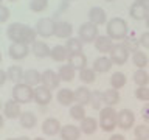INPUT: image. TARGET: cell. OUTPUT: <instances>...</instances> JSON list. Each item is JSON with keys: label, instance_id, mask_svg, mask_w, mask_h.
Here are the masks:
<instances>
[{"label": "cell", "instance_id": "cell-1", "mask_svg": "<svg viewBox=\"0 0 149 140\" xmlns=\"http://www.w3.org/2000/svg\"><path fill=\"white\" fill-rule=\"evenodd\" d=\"M107 36L110 39H124L126 34L129 33L127 28V22L121 17H112L109 22H107Z\"/></svg>", "mask_w": 149, "mask_h": 140}, {"label": "cell", "instance_id": "cell-2", "mask_svg": "<svg viewBox=\"0 0 149 140\" xmlns=\"http://www.w3.org/2000/svg\"><path fill=\"white\" fill-rule=\"evenodd\" d=\"M100 115H101L100 128L104 132H112L116 128V111L112 106H106V107H101Z\"/></svg>", "mask_w": 149, "mask_h": 140}, {"label": "cell", "instance_id": "cell-3", "mask_svg": "<svg viewBox=\"0 0 149 140\" xmlns=\"http://www.w3.org/2000/svg\"><path fill=\"white\" fill-rule=\"evenodd\" d=\"M13 98L17 103H30L33 98H34V87L28 86L25 83H19L13 87Z\"/></svg>", "mask_w": 149, "mask_h": 140}, {"label": "cell", "instance_id": "cell-4", "mask_svg": "<svg viewBox=\"0 0 149 140\" xmlns=\"http://www.w3.org/2000/svg\"><path fill=\"white\" fill-rule=\"evenodd\" d=\"M54 28H56V22L53 17H40L36 22L34 30L42 37H51L54 36Z\"/></svg>", "mask_w": 149, "mask_h": 140}, {"label": "cell", "instance_id": "cell-5", "mask_svg": "<svg viewBox=\"0 0 149 140\" xmlns=\"http://www.w3.org/2000/svg\"><path fill=\"white\" fill-rule=\"evenodd\" d=\"M78 37L82 41V44L95 42V39L98 37V27L92 22H84L78 30Z\"/></svg>", "mask_w": 149, "mask_h": 140}, {"label": "cell", "instance_id": "cell-6", "mask_svg": "<svg viewBox=\"0 0 149 140\" xmlns=\"http://www.w3.org/2000/svg\"><path fill=\"white\" fill-rule=\"evenodd\" d=\"M135 123V115L130 109H121L120 112H116V126L120 129L127 131L134 126Z\"/></svg>", "mask_w": 149, "mask_h": 140}, {"label": "cell", "instance_id": "cell-7", "mask_svg": "<svg viewBox=\"0 0 149 140\" xmlns=\"http://www.w3.org/2000/svg\"><path fill=\"white\" fill-rule=\"evenodd\" d=\"M129 53L130 51L124 47V44H113V47H112V50H110V56L109 58L112 59V62L113 64H124L126 61L129 59Z\"/></svg>", "mask_w": 149, "mask_h": 140}, {"label": "cell", "instance_id": "cell-8", "mask_svg": "<svg viewBox=\"0 0 149 140\" xmlns=\"http://www.w3.org/2000/svg\"><path fill=\"white\" fill-rule=\"evenodd\" d=\"M28 53H30V48L23 42H11V45L8 47V55L14 61H20L23 58H26Z\"/></svg>", "mask_w": 149, "mask_h": 140}, {"label": "cell", "instance_id": "cell-9", "mask_svg": "<svg viewBox=\"0 0 149 140\" xmlns=\"http://www.w3.org/2000/svg\"><path fill=\"white\" fill-rule=\"evenodd\" d=\"M59 83H61V78L56 72H53V70H50V69H47V70L42 72V86L47 87L48 90L58 89Z\"/></svg>", "mask_w": 149, "mask_h": 140}, {"label": "cell", "instance_id": "cell-10", "mask_svg": "<svg viewBox=\"0 0 149 140\" xmlns=\"http://www.w3.org/2000/svg\"><path fill=\"white\" fill-rule=\"evenodd\" d=\"M23 28H25V23L20 22H13L9 23L6 28V36L11 42H22V33Z\"/></svg>", "mask_w": 149, "mask_h": 140}, {"label": "cell", "instance_id": "cell-11", "mask_svg": "<svg viewBox=\"0 0 149 140\" xmlns=\"http://www.w3.org/2000/svg\"><path fill=\"white\" fill-rule=\"evenodd\" d=\"M3 114L5 117H8V118H19V117L22 115V107H20V103H17L16 100H8L6 103H5L3 106Z\"/></svg>", "mask_w": 149, "mask_h": 140}, {"label": "cell", "instance_id": "cell-12", "mask_svg": "<svg viewBox=\"0 0 149 140\" xmlns=\"http://www.w3.org/2000/svg\"><path fill=\"white\" fill-rule=\"evenodd\" d=\"M73 34V25L70 22L65 20H59L56 22V28H54V36L59 39H70Z\"/></svg>", "mask_w": 149, "mask_h": 140}, {"label": "cell", "instance_id": "cell-13", "mask_svg": "<svg viewBox=\"0 0 149 140\" xmlns=\"http://www.w3.org/2000/svg\"><path fill=\"white\" fill-rule=\"evenodd\" d=\"M61 123L58 118H53V117H50V118H47L44 123H42V132L45 135H48V137H53V135L59 134L61 132Z\"/></svg>", "mask_w": 149, "mask_h": 140}, {"label": "cell", "instance_id": "cell-14", "mask_svg": "<svg viewBox=\"0 0 149 140\" xmlns=\"http://www.w3.org/2000/svg\"><path fill=\"white\" fill-rule=\"evenodd\" d=\"M61 140H79L81 137V129L79 126H74V125H65L61 128Z\"/></svg>", "mask_w": 149, "mask_h": 140}, {"label": "cell", "instance_id": "cell-15", "mask_svg": "<svg viewBox=\"0 0 149 140\" xmlns=\"http://www.w3.org/2000/svg\"><path fill=\"white\" fill-rule=\"evenodd\" d=\"M23 83L28 84V86H31V87H37V86H40L42 84V73L40 72H37V70L34 69H28L23 72Z\"/></svg>", "mask_w": 149, "mask_h": 140}, {"label": "cell", "instance_id": "cell-16", "mask_svg": "<svg viewBox=\"0 0 149 140\" xmlns=\"http://www.w3.org/2000/svg\"><path fill=\"white\" fill-rule=\"evenodd\" d=\"M33 100L40 106H47L51 101V90H48L44 86H37L34 87V98Z\"/></svg>", "mask_w": 149, "mask_h": 140}, {"label": "cell", "instance_id": "cell-17", "mask_svg": "<svg viewBox=\"0 0 149 140\" xmlns=\"http://www.w3.org/2000/svg\"><path fill=\"white\" fill-rule=\"evenodd\" d=\"M107 20V14L102 8L100 6H93L88 9V22L95 23V25H102V23H106Z\"/></svg>", "mask_w": 149, "mask_h": 140}, {"label": "cell", "instance_id": "cell-18", "mask_svg": "<svg viewBox=\"0 0 149 140\" xmlns=\"http://www.w3.org/2000/svg\"><path fill=\"white\" fill-rule=\"evenodd\" d=\"M93 44L100 53H110L112 47H113V39H110L109 36H98Z\"/></svg>", "mask_w": 149, "mask_h": 140}, {"label": "cell", "instance_id": "cell-19", "mask_svg": "<svg viewBox=\"0 0 149 140\" xmlns=\"http://www.w3.org/2000/svg\"><path fill=\"white\" fill-rule=\"evenodd\" d=\"M112 59L109 58V56H100V58L95 59V62H93V70H95L96 73H106L109 72V70L112 69Z\"/></svg>", "mask_w": 149, "mask_h": 140}, {"label": "cell", "instance_id": "cell-20", "mask_svg": "<svg viewBox=\"0 0 149 140\" xmlns=\"http://www.w3.org/2000/svg\"><path fill=\"white\" fill-rule=\"evenodd\" d=\"M130 17L135 19V20H146V17L149 16V11L146 9V5L144 3H134L129 9Z\"/></svg>", "mask_w": 149, "mask_h": 140}, {"label": "cell", "instance_id": "cell-21", "mask_svg": "<svg viewBox=\"0 0 149 140\" xmlns=\"http://www.w3.org/2000/svg\"><path fill=\"white\" fill-rule=\"evenodd\" d=\"M68 64L72 65L74 70H82L87 67V56L82 53H74V55H70L68 56Z\"/></svg>", "mask_w": 149, "mask_h": 140}, {"label": "cell", "instance_id": "cell-22", "mask_svg": "<svg viewBox=\"0 0 149 140\" xmlns=\"http://www.w3.org/2000/svg\"><path fill=\"white\" fill-rule=\"evenodd\" d=\"M68 56H70V53L65 48V45H54L50 51V58L56 61V62H64V61L68 59Z\"/></svg>", "mask_w": 149, "mask_h": 140}, {"label": "cell", "instance_id": "cell-23", "mask_svg": "<svg viewBox=\"0 0 149 140\" xmlns=\"http://www.w3.org/2000/svg\"><path fill=\"white\" fill-rule=\"evenodd\" d=\"M31 51L34 53L36 58L44 59V58H47V56H50V51H51V48H50V47L45 44V42H42V41H36L34 44L31 45Z\"/></svg>", "mask_w": 149, "mask_h": 140}, {"label": "cell", "instance_id": "cell-24", "mask_svg": "<svg viewBox=\"0 0 149 140\" xmlns=\"http://www.w3.org/2000/svg\"><path fill=\"white\" fill-rule=\"evenodd\" d=\"M118 101H120V93L116 89L110 87V89H107V90L102 92V103H104L106 106L113 107L115 104H118Z\"/></svg>", "mask_w": 149, "mask_h": 140}, {"label": "cell", "instance_id": "cell-25", "mask_svg": "<svg viewBox=\"0 0 149 140\" xmlns=\"http://www.w3.org/2000/svg\"><path fill=\"white\" fill-rule=\"evenodd\" d=\"M56 98H58V103L61 106H70L74 101V92L72 89H61V90H58Z\"/></svg>", "mask_w": 149, "mask_h": 140}, {"label": "cell", "instance_id": "cell-26", "mask_svg": "<svg viewBox=\"0 0 149 140\" xmlns=\"http://www.w3.org/2000/svg\"><path fill=\"white\" fill-rule=\"evenodd\" d=\"M19 121H20V126L25 129H31L34 128L36 123H37V118L36 115L33 114L31 111H26V112H22V115L19 117Z\"/></svg>", "mask_w": 149, "mask_h": 140}, {"label": "cell", "instance_id": "cell-27", "mask_svg": "<svg viewBox=\"0 0 149 140\" xmlns=\"http://www.w3.org/2000/svg\"><path fill=\"white\" fill-rule=\"evenodd\" d=\"M79 129H81V132L90 135V134H93L98 129V121L93 118V117H86L84 120H81V126H79Z\"/></svg>", "mask_w": 149, "mask_h": 140}, {"label": "cell", "instance_id": "cell-28", "mask_svg": "<svg viewBox=\"0 0 149 140\" xmlns=\"http://www.w3.org/2000/svg\"><path fill=\"white\" fill-rule=\"evenodd\" d=\"M90 93L92 90H88L87 87H78L76 90H74V101L78 103V104H82V106H86L87 103H90Z\"/></svg>", "mask_w": 149, "mask_h": 140}, {"label": "cell", "instance_id": "cell-29", "mask_svg": "<svg viewBox=\"0 0 149 140\" xmlns=\"http://www.w3.org/2000/svg\"><path fill=\"white\" fill-rule=\"evenodd\" d=\"M58 75L61 78V81H72L76 75V70H74L70 64H64V65H59V70H58Z\"/></svg>", "mask_w": 149, "mask_h": 140}, {"label": "cell", "instance_id": "cell-30", "mask_svg": "<svg viewBox=\"0 0 149 140\" xmlns=\"http://www.w3.org/2000/svg\"><path fill=\"white\" fill-rule=\"evenodd\" d=\"M124 42V47L127 48L130 53H135V51H138V47H140V41L135 37V33L134 31H129L127 34H126V37L123 39Z\"/></svg>", "mask_w": 149, "mask_h": 140}, {"label": "cell", "instance_id": "cell-31", "mask_svg": "<svg viewBox=\"0 0 149 140\" xmlns=\"http://www.w3.org/2000/svg\"><path fill=\"white\" fill-rule=\"evenodd\" d=\"M6 76H8L9 81L19 84L23 78V70H22V67H19V65H9L8 70H6Z\"/></svg>", "mask_w": 149, "mask_h": 140}, {"label": "cell", "instance_id": "cell-32", "mask_svg": "<svg viewBox=\"0 0 149 140\" xmlns=\"http://www.w3.org/2000/svg\"><path fill=\"white\" fill-rule=\"evenodd\" d=\"M65 48L68 50V53H70V55L81 53V51H82V41L79 39V37H70V39H67Z\"/></svg>", "mask_w": 149, "mask_h": 140}, {"label": "cell", "instance_id": "cell-33", "mask_svg": "<svg viewBox=\"0 0 149 140\" xmlns=\"http://www.w3.org/2000/svg\"><path fill=\"white\" fill-rule=\"evenodd\" d=\"M36 37H37V33L33 27L30 25H25V28H23V33H22V42L26 45H33L36 42Z\"/></svg>", "mask_w": 149, "mask_h": 140}, {"label": "cell", "instance_id": "cell-34", "mask_svg": "<svg viewBox=\"0 0 149 140\" xmlns=\"http://www.w3.org/2000/svg\"><path fill=\"white\" fill-rule=\"evenodd\" d=\"M134 83L137 84L138 87L148 86V83H149V73L144 69H138L137 72L134 73Z\"/></svg>", "mask_w": 149, "mask_h": 140}, {"label": "cell", "instance_id": "cell-35", "mask_svg": "<svg viewBox=\"0 0 149 140\" xmlns=\"http://www.w3.org/2000/svg\"><path fill=\"white\" fill-rule=\"evenodd\" d=\"M96 78V72L90 67H86L82 70H79V79L84 83V84H92L93 81H95Z\"/></svg>", "mask_w": 149, "mask_h": 140}, {"label": "cell", "instance_id": "cell-36", "mask_svg": "<svg viewBox=\"0 0 149 140\" xmlns=\"http://www.w3.org/2000/svg\"><path fill=\"white\" fill-rule=\"evenodd\" d=\"M132 62H134V65H137V69H144L148 65V56H146V53L141 51V50L132 53Z\"/></svg>", "mask_w": 149, "mask_h": 140}, {"label": "cell", "instance_id": "cell-37", "mask_svg": "<svg viewBox=\"0 0 149 140\" xmlns=\"http://www.w3.org/2000/svg\"><path fill=\"white\" fill-rule=\"evenodd\" d=\"M126 84V75L121 72H113L110 76V86L113 89H121Z\"/></svg>", "mask_w": 149, "mask_h": 140}, {"label": "cell", "instance_id": "cell-38", "mask_svg": "<svg viewBox=\"0 0 149 140\" xmlns=\"http://www.w3.org/2000/svg\"><path fill=\"white\" fill-rule=\"evenodd\" d=\"M102 104H104V103H102V93L100 90H92V93H90V106L95 111H101Z\"/></svg>", "mask_w": 149, "mask_h": 140}, {"label": "cell", "instance_id": "cell-39", "mask_svg": "<svg viewBox=\"0 0 149 140\" xmlns=\"http://www.w3.org/2000/svg\"><path fill=\"white\" fill-rule=\"evenodd\" d=\"M70 117H72L73 120H84L86 118V109H84L82 104H74L70 107Z\"/></svg>", "mask_w": 149, "mask_h": 140}, {"label": "cell", "instance_id": "cell-40", "mask_svg": "<svg viewBox=\"0 0 149 140\" xmlns=\"http://www.w3.org/2000/svg\"><path fill=\"white\" fill-rule=\"evenodd\" d=\"M48 6V0H30V9L34 13H42Z\"/></svg>", "mask_w": 149, "mask_h": 140}, {"label": "cell", "instance_id": "cell-41", "mask_svg": "<svg viewBox=\"0 0 149 140\" xmlns=\"http://www.w3.org/2000/svg\"><path fill=\"white\" fill-rule=\"evenodd\" d=\"M134 134L137 139L149 140V126L146 125H138L137 128H134Z\"/></svg>", "mask_w": 149, "mask_h": 140}, {"label": "cell", "instance_id": "cell-42", "mask_svg": "<svg viewBox=\"0 0 149 140\" xmlns=\"http://www.w3.org/2000/svg\"><path fill=\"white\" fill-rule=\"evenodd\" d=\"M135 97L141 101H149V87L143 86V87H137L135 90Z\"/></svg>", "mask_w": 149, "mask_h": 140}, {"label": "cell", "instance_id": "cell-43", "mask_svg": "<svg viewBox=\"0 0 149 140\" xmlns=\"http://www.w3.org/2000/svg\"><path fill=\"white\" fill-rule=\"evenodd\" d=\"M9 8H6L5 5H0V23H3V22H6L8 19H9Z\"/></svg>", "mask_w": 149, "mask_h": 140}, {"label": "cell", "instance_id": "cell-44", "mask_svg": "<svg viewBox=\"0 0 149 140\" xmlns=\"http://www.w3.org/2000/svg\"><path fill=\"white\" fill-rule=\"evenodd\" d=\"M140 45L144 47V48H149V31H144L141 36H140Z\"/></svg>", "mask_w": 149, "mask_h": 140}, {"label": "cell", "instance_id": "cell-45", "mask_svg": "<svg viewBox=\"0 0 149 140\" xmlns=\"http://www.w3.org/2000/svg\"><path fill=\"white\" fill-rule=\"evenodd\" d=\"M141 115H143L144 121H148V123H149V104H146V106L143 107V111H141Z\"/></svg>", "mask_w": 149, "mask_h": 140}, {"label": "cell", "instance_id": "cell-46", "mask_svg": "<svg viewBox=\"0 0 149 140\" xmlns=\"http://www.w3.org/2000/svg\"><path fill=\"white\" fill-rule=\"evenodd\" d=\"M8 79V76H6V72H5V70H2L0 69V86H3L5 84V81H6Z\"/></svg>", "mask_w": 149, "mask_h": 140}, {"label": "cell", "instance_id": "cell-47", "mask_svg": "<svg viewBox=\"0 0 149 140\" xmlns=\"http://www.w3.org/2000/svg\"><path fill=\"white\" fill-rule=\"evenodd\" d=\"M109 140H124V137H123L121 134H113Z\"/></svg>", "mask_w": 149, "mask_h": 140}, {"label": "cell", "instance_id": "cell-48", "mask_svg": "<svg viewBox=\"0 0 149 140\" xmlns=\"http://www.w3.org/2000/svg\"><path fill=\"white\" fill-rule=\"evenodd\" d=\"M148 0H135V3H146Z\"/></svg>", "mask_w": 149, "mask_h": 140}, {"label": "cell", "instance_id": "cell-49", "mask_svg": "<svg viewBox=\"0 0 149 140\" xmlns=\"http://www.w3.org/2000/svg\"><path fill=\"white\" fill-rule=\"evenodd\" d=\"M3 126V115H0V128Z\"/></svg>", "mask_w": 149, "mask_h": 140}, {"label": "cell", "instance_id": "cell-50", "mask_svg": "<svg viewBox=\"0 0 149 140\" xmlns=\"http://www.w3.org/2000/svg\"><path fill=\"white\" fill-rule=\"evenodd\" d=\"M17 140H31V139L30 137H19Z\"/></svg>", "mask_w": 149, "mask_h": 140}, {"label": "cell", "instance_id": "cell-51", "mask_svg": "<svg viewBox=\"0 0 149 140\" xmlns=\"http://www.w3.org/2000/svg\"><path fill=\"white\" fill-rule=\"evenodd\" d=\"M146 28H149V16L146 17Z\"/></svg>", "mask_w": 149, "mask_h": 140}, {"label": "cell", "instance_id": "cell-52", "mask_svg": "<svg viewBox=\"0 0 149 140\" xmlns=\"http://www.w3.org/2000/svg\"><path fill=\"white\" fill-rule=\"evenodd\" d=\"M144 5H146V9H148V11H149V0H148V2L144 3Z\"/></svg>", "mask_w": 149, "mask_h": 140}, {"label": "cell", "instance_id": "cell-53", "mask_svg": "<svg viewBox=\"0 0 149 140\" xmlns=\"http://www.w3.org/2000/svg\"><path fill=\"white\" fill-rule=\"evenodd\" d=\"M34 140H45V139H42V137H36Z\"/></svg>", "mask_w": 149, "mask_h": 140}, {"label": "cell", "instance_id": "cell-54", "mask_svg": "<svg viewBox=\"0 0 149 140\" xmlns=\"http://www.w3.org/2000/svg\"><path fill=\"white\" fill-rule=\"evenodd\" d=\"M2 59H3V56H2V51H0V62H2Z\"/></svg>", "mask_w": 149, "mask_h": 140}, {"label": "cell", "instance_id": "cell-55", "mask_svg": "<svg viewBox=\"0 0 149 140\" xmlns=\"http://www.w3.org/2000/svg\"><path fill=\"white\" fill-rule=\"evenodd\" d=\"M6 140H17V139H6Z\"/></svg>", "mask_w": 149, "mask_h": 140}, {"label": "cell", "instance_id": "cell-56", "mask_svg": "<svg viewBox=\"0 0 149 140\" xmlns=\"http://www.w3.org/2000/svg\"><path fill=\"white\" fill-rule=\"evenodd\" d=\"M135 140H143V139H137V137H135Z\"/></svg>", "mask_w": 149, "mask_h": 140}, {"label": "cell", "instance_id": "cell-57", "mask_svg": "<svg viewBox=\"0 0 149 140\" xmlns=\"http://www.w3.org/2000/svg\"><path fill=\"white\" fill-rule=\"evenodd\" d=\"M0 109H2V101H0Z\"/></svg>", "mask_w": 149, "mask_h": 140}, {"label": "cell", "instance_id": "cell-58", "mask_svg": "<svg viewBox=\"0 0 149 140\" xmlns=\"http://www.w3.org/2000/svg\"><path fill=\"white\" fill-rule=\"evenodd\" d=\"M2 3H3V0H0V5H2Z\"/></svg>", "mask_w": 149, "mask_h": 140}, {"label": "cell", "instance_id": "cell-59", "mask_svg": "<svg viewBox=\"0 0 149 140\" xmlns=\"http://www.w3.org/2000/svg\"><path fill=\"white\" fill-rule=\"evenodd\" d=\"M9 2H14V0H9Z\"/></svg>", "mask_w": 149, "mask_h": 140}, {"label": "cell", "instance_id": "cell-60", "mask_svg": "<svg viewBox=\"0 0 149 140\" xmlns=\"http://www.w3.org/2000/svg\"><path fill=\"white\" fill-rule=\"evenodd\" d=\"M107 2H112V0H107Z\"/></svg>", "mask_w": 149, "mask_h": 140}]
</instances>
